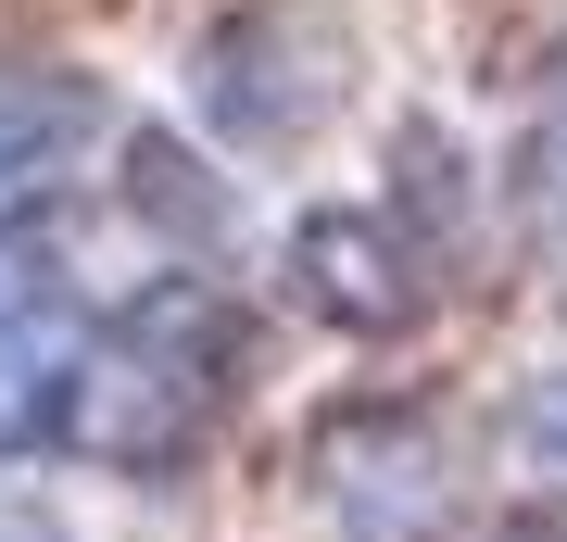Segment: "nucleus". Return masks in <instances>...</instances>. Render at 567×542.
<instances>
[{
	"mask_svg": "<svg viewBox=\"0 0 567 542\" xmlns=\"http://www.w3.org/2000/svg\"><path fill=\"white\" fill-rule=\"evenodd\" d=\"M0 542H63V530L39 518V504H13V492H0Z\"/></svg>",
	"mask_w": 567,
	"mask_h": 542,
	"instance_id": "nucleus-9",
	"label": "nucleus"
},
{
	"mask_svg": "<svg viewBox=\"0 0 567 542\" xmlns=\"http://www.w3.org/2000/svg\"><path fill=\"white\" fill-rule=\"evenodd\" d=\"M102 328L63 290V265H0V454H39L89 429Z\"/></svg>",
	"mask_w": 567,
	"mask_h": 542,
	"instance_id": "nucleus-4",
	"label": "nucleus"
},
{
	"mask_svg": "<svg viewBox=\"0 0 567 542\" xmlns=\"http://www.w3.org/2000/svg\"><path fill=\"white\" fill-rule=\"evenodd\" d=\"M316 504L341 542H442L454 530V429L416 403H353L316 429Z\"/></svg>",
	"mask_w": 567,
	"mask_h": 542,
	"instance_id": "nucleus-3",
	"label": "nucleus"
},
{
	"mask_svg": "<svg viewBox=\"0 0 567 542\" xmlns=\"http://www.w3.org/2000/svg\"><path fill=\"white\" fill-rule=\"evenodd\" d=\"M240 366H252L240 303H227L215 278H152L114 316V341H102V379H89V429H76V442H102L114 467L164 480V467H189L227 429Z\"/></svg>",
	"mask_w": 567,
	"mask_h": 542,
	"instance_id": "nucleus-1",
	"label": "nucleus"
},
{
	"mask_svg": "<svg viewBox=\"0 0 567 542\" xmlns=\"http://www.w3.org/2000/svg\"><path fill=\"white\" fill-rule=\"evenodd\" d=\"M353 101V39L328 13H227L203 51H189V114L215 126V152H240V164H278V152H303L328 114Z\"/></svg>",
	"mask_w": 567,
	"mask_h": 542,
	"instance_id": "nucleus-2",
	"label": "nucleus"
},
{
	"mask_svg": "<svg viewBox=\"0 0 567 542\" xmlns=\"http://www.w3.org/2000/svg\"><path fill=\"white\" fill-rule=\"evenodd\" d=\"M442 241H429L416 215H391V202H341V215H303L290 227V290L316 303V316L365 328V341H391V328L429 316V290H442Z\"/></svg>",
	"mask_w": 567,
	"mask_h": 542,
	"instance_id": "nucleus-5",
	"label": "nucleus"
},
{
	"mask_svg": "<svg viewBox=\"0 0 567 542\" xmlns=\"http://www.w3.org/2000/svg\"><path fill=\"white\" fill-rule=\"evenodd\" d=\"M126 215H152V227H177V241H203V227L227 215V190H203V164H189L177 140H140V152H126Z\"/></svg>",
	"mask_w": 567,
	"mask_h": 542,
	"instance_id": "nucleus-7",
	"label": "nucleus"
},
{
	"mask_svg": "<svg viewBox=\"0 0 567 542\" xmlns=\"http://www.w3.org/2000/svg\"><path fill=\"white\" fill-rule=\"evenodd\" d=\"M102 140V89L89 76H0V241L51 202V177Z\"/></svg>",
	"mask_w": 567,
	"mask_h": 542,
	"instance_id": "nucleus-6",
	"label": "nucleus"
},
{
	"mask_svg": "<svg viewBox=\"0 0 567 542\" xmlns=\"http://www.w3.org/2000/svg\"><path fill=\"white\" fill-rule=\"evenodd\" d=\"M517 454L543 467V480H567V366H543V379L517 391Z\"/></svg>",
	"mask_w": 567,
	"mask_h": 542,
	"instance_id": "nucleus-8",
	"label": "nucleus"
}]
</instances>
